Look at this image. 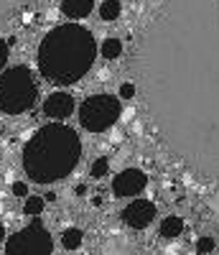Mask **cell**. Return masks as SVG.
<instances>
[{
  "instance_id": "cell-22",
  "label": "cell",
  "mask_w": 219,
  "mask_h": 255,
  "mask_svg": "<svg viewBox=\"0 0 219 255\" xmlns=\"http://www.w3.org/2000/svg\"><path fill=\"white\" fill-rule=\"evenodd\" d=\"M74 191H77V197H84V194H87V186H84V184H77Z\"/></svg>"
},
{
  "instance_id": "cell-23",
  "label": "cell",
  "mask_w": 219,
  "mask_h": 255,
  "mask_svg": "<svg viewBox=\"0 0 219 255\" xmlns=\"http://www.w3.org/2000/svg\"><path fill=\"white\" fill-rule=\"evenodd\" d=\"M212 207H214V209H217V212H219V194H217V197H214V199H212Z\"/></svg>"
},
{
  "instance_id": "cell-3",
  "label": "cell",
  "mask_w": 219,
  "mask_h": 255,
  "mask_svg": "<svg viewBox=\"0 0 219 255\" xmlns=\"http://www.w3.org/2000/svg\"><path fill=\"white\" fill-rule=\"evenodd\" d=\"M82 156V140L67 125H46L23 148V168L31 181L51 184L74 171Z\"/></svg>"
},
{
  "instance_id": "cell-14",
  "label": "cell",
  "mask_w": 219,
  "mask_h": 255,
  "mask_svg": "<svg viewBox=\"0 0 219 255\" xmlns=\"http://www.w3.org/2000/svg\"><path fill=\"white\" fill-rule=\"evenodd\" d=\"M120 54H122V41H120V38H105L102 56H105V59H117Z\"/></svg>"
},
{
  "instance_id": "cell-19",
  "label": "cell",
  "mask_w": 219,
  "mask_h": 255,
  "mask_svg": "<svg viewBox=\"0 0 219 255\" xmlns=\"http://www.w3.org/2000/svg\"><path fill=\"white\" fill-rule=\"evenodd\" d=\"M13 194L15 197H28V184L26 181H15L13 184Z\"/></svg>"
},
{
  "instance_id": "cell-13",
  "label": "cell",
  "mask_w": 219,
  "mask_h": 255,
  "mask_svg": "<svg viewBox=\"0 0 219 255\" xmlns=\"http://www.w3.org/2000/svg\"><path fill=\"white\" fill-rule=\"evenodd\" d=\"M122 13V5L117 3V0H105V3L100 5V18L102 20H117Z\"/></svg>"
},
{
  "instance_id": "cell-12",
  "label": "cell",
  "mask_w": 219,
  "mask_h": 255,
  "mask_svg": "<svg viewBox=\"0 0 219 255\" xmlns=\"http://www.w3.org/2000/svg\"><path fill=\"white\" fill-rule=\"evenodd\" d=\"M82 240H84V235H82L79 227H69V230H64V235H61V245L67 250H77L82 245Z\"/></svg>"
},
{
  "instance_id": "cell-5",
  "label": "cell",
  "mask_w": 219,
  "mask_h": 255,
  "mask_svg": "<svg viewBox=\"0 0 219 255\" xmlns=\"http://www.w3.org/2000/svg\"><path fill=\"white\" fill-rule=\"evenodd\" d=\"M120 100L112 95H95L90 100L82 102L79 108V123L84 130L90 133H102L107 128H112L120 120Z\"/></svg>"
},
{
  "instance_id": "cell-8",
  "label": "cell",
  "mask_w": 219,
  "mask_h": 255,
  "mask_svg": "<svg viewBox=\"0 0 219 255\" xmlns=\"http://www.w3.org/2000/svg\"><path fill=\"white\" fill-rule=\"evenodd\" d=\"M153 217H156V204L148 202V199H135V202H130L122 212V220L130 225V227H135V230H143L153 222Z\"/></svg>"
},
{
  "instance_id": "cell-6",
  "label": "cell",
  "mask_w": 219,
  "mask_h": 255,
  "mask_svg": "<svg viewBox=\"0 0 219 255\" xmlns=\"http://www.w3.org/2000/svg\"><path fill=\"white\" fill-rule=\"evenodd\" d=\"M51 250H54V240L49 235V230L33 222L23 230H18L8 240L5 255H51Z\"/></svg>"
},
{
  "instance_id": "cell-20",
  "label": "cell",
  "mask_w": 219,
  "mask_h": 255,
  "mask_svg": "<svg viewBox=\"0 0 219 255\" xmlns=\"http://www.w3.org/2000/svg\"><path fill=\"white\" fill-rule=\"evenodd\" d=\"M5 61H8V44H5L3 38H0V72H3Z\"/></svg>"
},
{
  "instance_id": "cell-1",
  "label": "cell",
  "mask_w": 219,
  "mask_h": 255,
  "mask_svg": "<svg viewBox=\"0 0 219 255\" xmlns=\"http://www.w3.org/2000/svg\"><path fill=\"white\" fill-rule=\"evenodd\" d=\"M133 67L166 145L196 174L219 179V0H166Z\"/></svg>"
},
{
  "instance_id": "cell-7",
  "label": "cell",
  "mask_w": 219,
  "mask_h": 255,
  "mask_svg": "<svg viewBox=\"0 0 219 255\" xmlns=\"http://www.w3.org/2000/svg\"><path fill=\"white\" fill-rule=\"evenodd\" d=\"M145 184H148V179L140 168H125V171H120L115 176L112 191H115V197H135L145 189Z\"/></svg>"
},
{
  "instance_id": "cell-15",
  "label": "cell",
  "mask_w": 219,
  "mask_h": 255,
  "mask_svg": "<svg viewBox=\"0 0 219 255\" xmlns=\"http://www.w3.org/2000/svg\"><path fill=\"white\" fill-rule=\"evenodd\" d=\"M43 207H46V199H43V197H26L23 212H26V215H31V217H38L41 212H43Z\"/></svg>"
},
{
  "instance_id": "cell-16",
  "label": "cell",
  "mask_w": 219,
  "mask_h": 255,
  "mask_svg": "<svg viewBox=\"0 0 219 255\" xmlns=\"http://www.w3.org/2000/svg\"><path fill=\"white\" fill-rule=\"evenodd\" d=\"M214 248H217V243H214L212 235H204V238L196 240V253H199V255H209Z\"/></svg>"
},
{
  "instance_id": "cell-24",
  "label": "cell",
  "mask_w": 219,
  "mask_h": 255,
  "mask_svg": "<svg viewBox=\"0 0 219 255\" xmlns=\"http://www.w3.org/2000/svg\"><path fill=\"white\" fill-rule=\"evenodd\" d=\"M3 240H5V227L0 225V243H3Z\"/></svg>"
},
{
  "instance_id": "cell-11",
  "label": "cell",
  "mask_w": 219,
  "mask_h": 255,
  "mask_svg": "<svg viewBox=\"0 0 219 255\" xmlns=\"http://www.w3.org/2000/svg\"><path fill=\"white\" fill-rule=\"evenodd\" d=\"M181 232H184V220L176 217V215H171V217H166V220L161 222V238H166V240L179 238Z\"/></svg>"
},
{
  "instance_id": "cell-21",
  "label": "cell",
  "mask_w": 219,
  "mask_h": 255,
  "mask_svg": "<svg viewBox=\"0 0 219 255\" xmlns=\"http://www.w3.org/2000/svg\"><path fill=\"white\" fill-rule=\"evenodd\" d=\"M20 0H0V15H3L8 8H13V5H18Z\"/></svg>"
},
{
  "instance_id": "cell-17",
  "label": "cell",
  "mask_w": 219,
  "mask_h": 255,
  "mask_svg": "<svg viewBox=\"0 0 219 255\" xmlns=\"http://www.w3.org/2000/svg\"><path fill=\"white\" fill-rule=\"evenodd\" d=\"M107 171H110V161H107V158H97V161L92 163V168H90V174H92L95 179H102Z\"/></svg>"
},
{
  "instance_id": "cell-9",
  "label": "cell",
  "mask_w": 219,
  "mask_h": 255,
  "mask_svg": "<svg viewBox=\"0 0 219 255\" xmlns=\"http://www.w3.org/2000/svg\"><path fill=\"white\" fill-rule=\"evenodd\" d=\"M43 113L54 120H64L74 113V97L69 92H54L49 95V100L43 102Z\"/></svg>"
},
{
  "instance_id": "cell-2",
  "label": "cell",
  "mask_w": 219,
  "mask_h": 255,
  "mask_svg": "<svg viewBox=\"0 0 219 255\" xmlns=\"http://www.w3.org/2000/svg\"><path fill=\"white\" fill-rule=\"evenodd\" d=\"M95 56V36L84 26L67 23L56 26L43 36L38 46V69L43 77L56 84H74L90 72Z\"/></svg>"
},
{
  "instance_id": "cell-10",
  "label": "cell",
  "mask_w": 219,
  "mask_h": 255,
  "mask_svg": "<svg viewBox=\"0 0 219 255\" xmlns=\"http://www.w3.org/2000/svg\"><path fill=\"white\" fill-rule=\"evenodd\" d=\"M95 8V0H61V13L69 18H87Z\"/></svg>"
},
{
  "instance_id": "cell-4",
  "label": "cell",
  "mask_w": 219,
  "mask_h": 255,
  "mask_svg": "<svg viewBox=\"0 0 219 255\" xmlns=\"http://www.w3.org/2000/svg\"><path fill=\"white\" fill-rule=\"evenodd\" d=\"M36 100V82L28 67H13L0 74V110L8 115L26 113Z\"/></svg>"
},
{
  "instance_id": "cell-18",
  "label": "cell",
  "mask_w": 219,
  "mask_h": 255,
  "mask_svg": "<svg viewBox=\"0 0 219 255\" xmlns=\"http://www.w3.org/2000/svg\"><path fill=\"white\" fill-rule=\"evenodd\" d=\"M135 92H138V87H135L133 82L120 84V97H122V100H133V97H135Z\"/></svg>"
}]
</instances>
